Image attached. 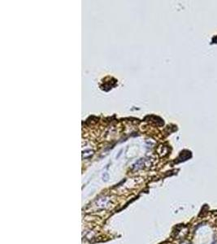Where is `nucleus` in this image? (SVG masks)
Instances as JSON below:
<instances>
[{
    "instance_id": "1",
    "label": "nucleus",
    "mask_w": 217,
    "mask_h": 244,
    "mask_svg": "<svg viewBox=\"0 0 217 244\" xmlns=\"http://www.w3.org/2000/svg\"><path fill=\"white\" fill-rule=\"evenodd\" d=\"M181 244H190V243H189V242H185V243H183Z\"/></svg>"
}]
</instances>
